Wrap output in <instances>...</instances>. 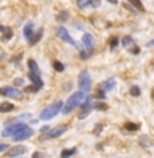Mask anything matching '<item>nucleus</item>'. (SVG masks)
<instances>
[{
    "instance_id": "f257e3e1",
    "label": "nucleus",
    "mask_w": 154,
    "mask_h": 158,
    "mask_svg": "<svg viewBox=\"0 0 154 158\" xmlns=\"http://www.w3.org/2000/svg\"><path fill=\"white\" fill-rule=\"evenodd\" d=\"M87 94L83 93V91H75L73 95H70L68 97V100L65 101V104L63 105V109H61V113L63 114H68L71 113L77 106H81L82 104H83V101L86 100Z\"/></svg>"
},
{
    "instance_id": "f03ea898",
    "label": "nucleus",
    "mask_w": 154,
    "mask_h": 158,
    "mask_svg": "<svg viewBox=\"0 0 154 158\" xmlns=\"http://www.w3.org/2000/svg\"><path fill=\"white\" fill-rule=\"evenodd\" d=\"M63 109V101H56L55 104L49 105V106L44 108V109L41 110L40 113V118L41 120H51V118H53L59 112H61Z\"/></svg>"
},
{
    "instance_id": "7ed1b4c3",
    "label": "nucleus",
    "mask_w": 154,
    "mask_h": 158,
    "mask_svg": "<svg viewBox=\"0 0 154 158\" xmlns=\"http://www.w3.org/2000/svg\"><path fill=\"white\" fill-rule=\"evenodd\" d=\"M78 86H79V90L83 91V93H87L91 87V79H90V74L87 70L81 71L79 77H78Z\"/></svg>"
},
{
    "instance_id": "20e7f679",
    "label": "nucleus",
    "mask_w": 154,
    "mask_h": 158,
    "mask_svg": "<svg viewBox=\"0 0 154 158\" xmlns=\"http://www.w3.org/2000/svg\"><path fill=\"white\" fill-rule=\"evenodd\" d=\"M65 131H67V126H57L52 130H49L48 132L42 134L40 136V140H48V139H55V138L61 136Z\"/></svg>"
},
{
    "instance_id": "39448f33",
    "label": "nucleus",
    "mask_w": 154,
    "mask_h": 158,
    "mask_svg": "<svg viewBox=\"0 0 154 158\" xmlns=\"http://www.w3.org/2000/svg\"><path fill=\"white\" fill-rule=\"evenodd\" d=\"M0 94L4 95V97L8 98H14V100H21L23 97V93L22 90H18L16 87H11V86H6L0 89Z\"/></svg>"
},
{
    "instance_id": "423d86ee",
    "label": "nucleus",
    "mask_w": 154,
    "mask_h": 158,
    "mask_svg": "<svg viewBox=\"0 0 154 158\" xmlns=\"http://www.w3.org/2000/svg\"><path fill=\"white\" fill-rule=\"evenodd\" d=\"M26 127H27V126H26V123H15V124H11V126L6 127L4 130H3L2 136H4V138L14 136V135H16L19 131H22Z\"/></svg>"
},
{
    "instance_id": "0eeeda50",
    "label": "nucleus",
    "mask_w": 154,
    "mask_h": 158,
    "mask_svg": "<svg viewBox=\"0 0 154 158\" xmlns=\"http://www.w3.org/2000/svg\"><path fill=\"white\" fill-rule=\"evenodd\" d=\"M57 35H59V38L60 40H63L64 42H67V44H70V45H74V47H77V44H75V41H74V38L70 35V33H68L65 29L63 27V26H60V27L57 29Z\"/></svg>"
},
{
    "instance_id": "6e6552de",
    "label": "nucleus",
    "mask_w": 154,
    "mask_h": 158,
    "mask_svg": "<svg viewBox=\"0 0 154 158\" xmlns=\"http://www.w3.org/2000/svg\"><path fill=\"white\" fill-rule=\"evenodd\" d=\"M82 44L85 45V48L87 49V52L91 55L94 51V38L90 33H85L83 37H82Z\"/></svg>"
},
{
    "instance_id": "1a4fd4ad",
    "label": "nucleus",
    "mask_w": 154,
    "mask_h": 158,
    "mask_svg": "<svg viewBox=\"0 0 154 158\" xmlns=\"http://www.w3.org/2000/svg\"><path fill=\"white\" fill-rule=\"evenodd\" d=\"M114 87H116V79L114 78H109V79H106V81L101 82L100 86H98V89H100L102 93H108V91L113 90Z\"/></svg>"
},
{
    "instance_id": "9d476101",
    "label": "nucleus",
    "mask_w": 154,
    "mask_h": 158,
    "mask_svg": "<svg viewBox=\"0 0 154 158\" xmlns=\"http://www.w3.org/2000/svg\"><path fill=\"white\" fill-rule=\"evenodd\" d=\"M27 149H26L25 146H22V144H18V146H14L11 147V149L7 150V153H6V156L7 157H18V156H22V154H25Z\"/></svg>"
},
{
    "instance_id": "9b49d317",
    "label": "nucleus",
    "mask_w": 154,
    "mask_h": 158,
    "mask_svg": "<svg viewBox=\"0 0 154 158\" xmlns=\"http://www.w3.org/2000/svg\"><path fill=\"white\" fill-rule=\"evenodd\" d=\"M33 134H34V131H33L30 127H26L22 131H19L16 135H14V140H16V142H19V140H25V139H27V138L33 136Z\"/></svg>"
},
{
    "instance_id": "f8f14e48",
    "label": "nucleus",
    "mask_w": 154,
    "mask_h": 158,
    "mask_svg": "<svg viewBox=\"0 0 154 158\" xmlns=\"http://www.w3.org/2000/svg\"><path fill=\"white\" fill-rule=\"evenodd\" d=\"M29 79H30V81H31V83L34 85V86H37L38 89H41L42 86H44V82L41 81L40 75H37V74H33V72H30V74H29Z\"/></svg>"
},
{
    "instance_id": "ddd939ff",
    "label": "nucleus",
    "mask_w": 154,
    "mask_h": 158,
    "mask_svg": "<svg viewBox=\"0 0 154 158\" xmlns=\"http://www.w3.org/2000/svg\"><path fill=\"white\" fill-rule=\"evenodd\" d=\"M33 27H34V26H33L31 22L26 23L25 27H23V35H25L26 40H29V41L31 40V35H33Z\"/></svg>"
},
{
    "instance_id": "4468645a",
    "label": "nucleus",
    "mask_w": 154,
    "mask_h": 158,
    "mask_svg": "<svg viewBox=\"0 0 154 158\" xmlns=\"http://www.w3.org/2000/svg\"><path fill=\"white\" fill-rule=\"evenodd\" d=\"M14 105H12L11 102H3V104H0V113H8V112H11V110H14Z\"/></svg>"
},
{
    "instance_id": "2eb2a0df",
    "label": "nucleus",
    "mask_w": 154,
    "mask_h": 158,
    "mask_svg": "<svg viewBox=\"0 0 154 158\" xmlns=\"http://www.w3.org/2000/svg\"><path fill=\"white\" fill-rule=\"evenodd\" d=\"M27 65H29V68H30V72L40 75V68H38V64H37V61H35V60L30 59V60L27 61Z\"/></svg>"
},
{
    "instance_id": "dca6fc26",
    "label": "nucleus",
    "mask_w": 154,
    "mask_h": 158,
    "mask_svg": "<svg viewBox=\"0 0 154 158\" xmlns=\"http://www.w3.org/2000/svg\"><path fill=\"white\" fill-rule=\"evenodd\" d=\"M29 118H31V114L30 113H25V114H19V116L14 117V118H12V121H18V123H26Z\"/></svg>"
},
{
    "instance_id": "f3484780",
    "label": "nucleus",
    "mask_w": 154,
    "mask_h": 158,
    "mask_svg": "<svg viewBox=\"0 0 154 158\" xmlns=\"http://www.w3.org/2000/svg\"><path fill=\"white\" fill-rule=\"evenodd\" d=\"M122 44L124 48H130L131 45H134V40L131 35H124V37L122 38Z\"/></svg>"
},
{
    "instance_id": "a211bd4d",
    "label": "nucleus",
    "mask_w": 154,
    "mask_h": 158,
    "mask_svg": "<svg viewBox=\"0 0 154 158\" xmlns=\"http://www.w3.org/2000/svg\"><path fill=\"white\" fill-rule=\"evenodd\" d=\"M75 153H77V149H65V150L61 151L60 157L61 158H70L71 156H74Z\"/></svg>"
},
{
    "instance_id": "6ab92c4d",
    "label": "nucleus",
    "mask_w": 154,
    "mask_h": 158,
    "mask_svg": "<svg viewBox=\"0 0 154 158\" xmlns=\"http://www.w3.org/2000/svg\"><path fill=\"white\" fill-rule=\"evenodd\" d=\"M131 3V6H134L136 10H139V11H145V6L142 4V2L140 0H128Z\"/></svg>"
},
{
    "instance_id": "aec40b11",
    "label": "nucleus",
    "mask_w": 154,
    "mask_h": 158,
    "mask_svg": "<svg viewBox=\"0 0 154 158\" xmlns=\"http://www.w3.org/2000/svg\"><path fill=\"white\" fill-rule=\"evenodd\" d=\"M42 33H44V30H42V29H40V30H38L37 33H35V34H33V35H34V38H31L30 41H29V42H30V45H34L35 42H38V41H40L41 37H42Z\"/></svg>"
},
{
    "instance_id": "412c9836",
    "label": "nucleus",
    "mask_w": 154,
    "mask_h": 158,
    "mask_svg": "<svg viewBox=\"0 0 154 158\" xmlns=\"http://www.w3.org/2000/svg\"><path fill=\"white\" fill-rule=\"evenodd\" d=\"M56 19H57V22H60V23H63V22H65V21H67V19H68V12H67V11H61L60 14H57Z\"/></svg>"
},
{
    "instance_id": "4be33fe9",
    "label": "nucleus",
    "mask_w": 154,
    "mask_h": 158,
    "mask_svg": "<svg viewBox=\"0 0 154 158\" xmlns=\"http://www.w3.org/2000/svg\"><path fill=\"white\" fill-rule=\"evenodd\" d=\"M130 94L132 95V97H139L140 95V89L138 86H131L130 87Z\"/></svg>"
},
{
    "instance_id": "5701e85b",
    "label": "nucleus",
    "mask_w": 154,
    "mask_h": 158,
    "mask_svg": "<svg viewBox=\"0 0 154 158\" xmlns=\"http://www.w3.org/2000/svg\"><path fill=\"white\" fill-rule=\"evenodd\" d=\"M53 68L57 72H63L64 71V65H63V63H60V61H53Z\"/></svg>"
},
{
    "instance_id": "b1692460",
    "label": "nucleus",
    "mask_w": 154,
    "mask_h": 158,
    "mask_svg": "<svg viewBox=\"0 0 154 158\" xmlns=\"http://www.w3.org/2000/svg\"><path fill=\"white\" fill-rule=\"evenodd\" d=\"M77 4L79 8H86L90 4V0H77Z\"/></svg>"
},
{
    "instance_id": "393cba45",
    "label": "nucleus",
    "mask_w": 154,
    "mask_h": 158,
    "mask_svg": "<svg viewBox=\"0 0 154 158\" xmlns=\"http://www.w3.org/2000/svg\"><path fill=\"white\" fill-rule=\"evenodd\" d=\"M126 130H128V131H138L139 126H138V124H134V123H126Z\"/></svg>"
},
{
    "instance_id": "a878e982",
    "label": "nucleus",
    "mask_w": 154,
    "mask_h": 158,
    "mask_svg": "<svg viewBox=\"0 0 154 158\" xmlns=\"http://www.w3.org/2000/svg\"><path fill=\"white\" fill-rule=\"evenodd\" d=\"M94 108H96V109H98V110H106V109H108L106 104H104L102 101H98V102L94 105Z\"/></svg>"
},
{
    "instance_id": "bb28decb",
    "label": "nucleus",
    "mask_w": 154,
    "mask_h": 158,
    "mask_svg": "<svg viewBox=\"0 0 154 158\" xmlns=\"http://www.w3.org/2000/svg\"><path fill=\"white\" fill-rule=\"evenodd\" d=\"M11 37H12V31H11V29L10 27H7L6 29V31H4V37H3V40H4V41H8Z\"/></svg>"
},
{
    "instance_id": "cd10ccee",
    "label": "nucleus",
    "mask_w": 154,
    "mask_h": 158,
    "mask_svg": "<svg viewBox=\"0 0 154 158\" xmlns=\"http://www.w3.org/2000/svg\"><path fill=\"white\" fill-rule=\"evenodd\" d=\"M25 90L27 91V93H37V91L40 90V89H38L37 86H34V85H33V86H27V87H25Z\"/></svg>"
},
{
    "instance_id": "c85d7f7f",
    "label": "nucleus",
    "mask_w": 154,
    "mask_h": 158,
    "mask_svg": "<svg viewBox=\"0 0 154 158\" xmlns=\"http://www.w3.org/2000/svg\"><path fill=\"white\" fill-rule=\"evenodd\" d=\"M109 45H110V48H116L117 45H119V38L117 37H112V40H110V42H109Z\"/></svg>"
},
{
    "instance_id": "c756f323",
    "label": "nucleus",
    "mask_w": 154,
    "mask_h": 158,
    "mask_svg": "<svg viewBox=\"0 0 154 158\" xmlns=\"http://www.w3.org/2000/svg\"><path fill=\"white\" fill-rule=\"evenodd\" d=\"M90 112H91V108H87V109H83V110H82V113L79 114V118H83V117H86L87 114L90 113Z\"/></svg>"
},
{
    "instance_id": "7c9ffc66",
    "label": "nucleus",
    "mask_w": 154,
    "mask_h": 158,
    "mask_svg": "<svg viewBox=\"0 0 154 158\" xmlns=\"http://www.w3.org/2000/svg\"><path fill=\"white\" fill-rule=\"evenodd\" d=\"M14 85L15 86H22V85H23V79L22 78H15L14 79Z\"/></svg>"
},
{
    "instance_id": "2f4dec72",
    "label": "nucleus",
    "mask_w": 154,
    "mask_h": 158,
    "mask_svg": "<svg viewBox=\"0 0 154 158\" xmlns=\"http://www.w3.org/2000/svg\"><path fill=\"white\" fill-rule=\"evenodd\" d=\"M31 158H45L44 154L40 153V151H35V153H33V157Z\"/></svg>"
},
{
    "instance_id": "473e14b6",
    "label": "nucleus",
    "mask_w": 154,
    "mask_h": 158,
    "mask_svg": "<svg viewBox=\"0 0 154 158\" xmlns=\"http://www.w3.org/2000/svg\"><path fill=\"white\" fill-rule=\"evenodd\" d=\"M8 149V146L7 144H4V143H0V153H3V151H7Z\"/></svg>"
},
{
    "instance_id": "72a5a7b5",
    "label": "nucleus",
    "mask_w": 154,
    "mask_h": 158,
    "mask_svg": "<svg viewBox=\"0 0 154 158\" xmlns=\"http://www.w3.org/2000/svg\"><path fill=\"white\" fill-rule=\"evenodd\" d=\"M90 4L93 6V7H98V6H100V0H90Z\"/></svg>"
},
{
    "instance_id": "f704fd0d",
    "label": "nucleus",
    "mask_w": 154,
    "mask_h": 158,
    "mask_svg": "<svg viewBox=\"0 0 154 158\" xmlns=\"http://www.w3.org/2000/svg\"><path fill=\"white\" fill-rule=\"evenodd\" d=\"M40 131H41V132H42V134H45V132H48V131H49V128H48L47 126H45V127H42V128H41V130H40Z\"/></svg>"
},
{
    "instance_id": "c9c22d12",
    "label": "nucleus",
    "mask_w": 154,
    "mask_h": 158,
    "mask_svg": "<svg viewBox=\"0 0 154 158\" xmlns=\"http://www.w3.org/2000/svg\"><path fill=\"white\" fill-rule=\"evenodd\" d=\"M147 47H154V40H152V41L147 42Z\"/></svg>"
},
{
    "instance_id": "e433bc0d",
    "label": "nucleus",
    "mask_w": 154,
    "mask_h": 158,
    "mask_svg": "<svg viewBox=\"0 0 154 158\" xmlns=\"http://www.w3.org/2000/svg\"><path fill=\"white\" fill-rule=\"evenodd\" d=\"M124 7H126L127 10H130V11H132V12H134V11H135V10H134V8H132V6H131V7H130V6H127V4H126V6H124Z\"/></svg>"
},
{
    "instance_id": "4c0bfd02",
    "label": "nucleus",
    "mask_w": 154,
    "mask_h": 158,
    "mask_svg": "<svg viewBox=\"0 0 154 158\" xmlns=\"http://www.w3.org/2000/svg\"><path fill=\"white\" fill-rule=\"evenodd\" d=\"M106 2L112 3V4H117V3H119V0H106Z\"/></svg>"
},
{
    "instance_id": "58836bf2",
    "label": "nucleus",
    "mask_w": 154,
    "mask_h": 158,
    "mask_svg": "<svg viewBox=\"0 0 154 158\" xmlns=\"http://www.w3.org/2000/svg\"><path fill=\"white\" fill-rule=\"evenodd\" d=\"M6 29H7V27H3V26H0V31L4 33V31H6Z\"/></svg>"
},
{
    "instance_id": "ea45409f",
    "label": "nucleus",
    "mask_w": 154,
    "mask_h": 158,
    "mask_svg": "<svg viewBox=\"0 0 154 158\" xmlns=\"http://www.w3.org/2000/svg\"><path fill=\"white\" fill-rule=\"evenodd\" d=\"M139 52V48H134V53H138Z\"/></svg>"
}]
</instances>
